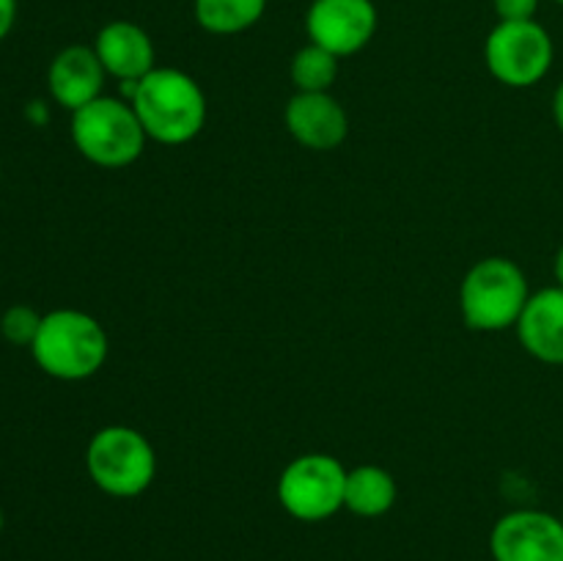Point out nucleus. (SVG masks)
Listing matches in <instances>:
<instances>
[{
	"label": "nucleus",
	"instance_id": "obj_6",
	"mask_svg": "<svg viewBox=\"0 0 563 561\" xmlns=\"http://www.w3.org/2000/svg\"><path fill=\"white\" fill-rule=\"evenodd\" d=\"M489 75L509 88H531L548 77L555 61V44L537 20L498 22L484 44Z\"/></svg>",
	"mask_w": 563,
	"mask_h": 561
},
{
	"label": "nucleus",
	"instance_id": "obj_1",
	"mask_svg": "<svg viewBox=\"0 0 563 561\" xmlns=\"http://www.w3.org/2000/svg\"><path fill=\"white\" fill-rule=\"evenodd\" d=\"M148 141L181 146L207 124V94L196 77L170 66H154L130 97Z\"/></svg>",
	"mask_w": 563,
	"mask_h": 561
},
{
	"label": "nucleus",
	"instance_id": "obj_20",
	"mask_svg": "<svg viewBox=\"0 0 563 561\" xmlns=\"http://www.w3.org/2000/svg\"><path fill=\"white\" fill-rule=\"evenodd\" d=\"M553 119H555V127H559V132L563 135V82L553 94Z\"/></svg>",
	"mask_w": 563,
	"mask_h": 561
},
{
	"label": "nucleus",
	"instance_id": "obj_3",
	"mask_svg": "<svg viewBox=\"0 0 563 561\" xmlns=\"http://www.w3.org/2000/svg\"><path fill=\"white\" fill-rule=\"evenodd\" d=\"M531 297L526 273L506 256H489L467 270L460 286V311L467 328L500 333L515 328Z\"/></svg>",
	"mask_w": 563,
	"mask_h": 561
},
{
	"label": "nucleus",
	"instance_id": "obj_8",
	"mask_svg": "<svg viewBox=\"0 0 563 561\" xmlns=\"http://www.w3.org/2000/svg\"><path fill=\"white\" fill-rule=\"evenodd\" d=\"M493 561H563V520L542 509H515L489 534Z\"/></svg>",
	"mask_w": 563,
	"mask_h": 561
},
{
	"label": "nucleus",
	"instance_id": "obj_13",
	"mask_svg": "<svg viewBox=\"0 0 563 561\" xmlns=\"http://www.w3.org/2000/svg\"><path fill=\"white\" fill-rule=\"evenodd\" d=\"M104 72L121 82H137L154 69V42L141 25L113 20L97 33L93 42Z\"/></svg>",
	"mask_w": 563,
	"mask_h": 561
},
{
	"label": "nucleus",
	"instance_id": "obj_18",
	"mask_svg": "<svg viewBox=\"0 0 563 561\" xmlns=\"http://www.w3.org/2000/svg\"><path fill=\"white\" fill-rule=\"evenodd\" d=\"M493 9L498 14V22L537 20L539 0H493Z\"/></svg>",
	"mask_w": 563,
	"mask_h": 561
},
{
	"label": "nucleus",
	"instance_id": "obj_4",
	"mask_svg": "<svg viewBox=\"0 0 563 561\" xmlns=\"http://www.w3.org/2000/svg\"><path fill=\"white\" fill-rule=\"evenodd\" d=\"M86 471L104 495L137 498L157 476V454L146 435L124 424H113L97 429L88 440Z\"/></svg>",
	"mask_w": 563,
	"mask_h": 561
},
{
	"label": "nucleus",
	"instance_id": "obj_22",
	"mask_svg": "<svg viewBox=\"0 0 563 561\" xmlns=\"http://www.w3.org/2000/svg\"><path fill=\"white\" fill-rule=\"evenodd\" d=\"M3 522H5L3 520V509H0V531H3Z\"/></svg>",
	"mask_w": 563,
	"mask_h": 561
},
{
	"label": "nucleus",
	"instance_id": "obj_16",
	"mask_svg": "<svg viewBox=\"0 0 563 561\" xmlns=\"http://www.w3.org/2000/svg\"><path fill=\"white\" fill-rule=\"evenodd\" d=\"M289 75L300 94H328L339 77V58L319 44H306L291 58Z\"/></svg>",
	"mask_w": 563,
	"mask_h": 561
},
{
	"label": "nucleus",
	"instance_id": "obj_14",
	"mask_svg": "<svg viewBox=\"0 0 563 561\" xmlns=\"http://www.w3.org/2000/svg\"><path fill=\"white\" fill-rule=\"evenodd\" d=\"M396 479L394 473L379 465H357L346 471L344 509L357 517H383L396 504Z\"/></svg>",
	"mask_w": 563,
	"mask_h": 561
},
{
	"label": "nucleus",
	"instance_id": "obj_5",
	"mask_svg": "<svg viewBox=\"0 0 563 561\" xmlns=\"http://www.w3.org/2000/svg\"><path fill=\"white\" fill-rule=\"evenodd\" d=\"M75 148L99 168H126L146 146V132L132 102L119 97H99L71 113Z\"/></svg>",
	"mask_w": 563,
	"mask_h": 561
},
{
	"label": "nucleus",
	"instance_id": "obj_19",
	"mask_svg": "<svg viewBox=\"0 0 563 561\" xmlns=\"http://www.w3.org/2000/svg\"><path fill=\"white\" fill-rule=\"evenodd\" d=\"M16 20V0H0V42L11 33Z\"/></svg>",
	"mask_w": 563,
	"mask_h": 561
},
{
	"label": "nucleus",
	"instance_id": "obj_15",
	"mask_svg": "<svg viewBox=\"0 0 563 561\" xmlns=\"http://www.w3.org/2000/svg\"><path fill=\"white\" fill-rule=\"evenodd\" d=\"M267 0H196L192 14L207 33L214 36H234L247 31L264 16Z\"/></svg>",
	"mask_w": 563,
	"mask_h": 561
},
{
	"label": "nucleus",
	"instance_id": "obj_10",
	"mask_svg": "<svg viewBox=\"0 0 563 561\" xmlns=\"http://www.w3.org/2000/svg\"><path fill=\"white\" fill-rule=\"evenodd\" d=\"M286 127L300 146L311 152L339 148L350 135V116L333 94H300L286 105Z\"/></svg>",
	"mask_w": 563,
	"mask_h": 561
},
{
	"label": "nucleus",
	"instance_id": "obj_25",
	"mask_svg": "<svg viewBox=\"0 0 563 561\" xmlns=\"http://www.w3.org/2000/svg\"><path fill=\"white\" fill-rule=\"evenodd\" d=\"M561 520H563V515H561Z\"/></svg>",
	"mask_w": 563,
	"mask_h": 561
},
{
	"label": "nucleus",
	"instance_id": "obj_2",
	"mask_svg": "<svg viewBox=\"0 0 563 561\" xmlns=\"http://www.w3.org/2000/svg\"><path fill=\"white\" fill-rule=\"evenodd\" d=\"M110 352L102 324L77 308H55L44 314L42 328L31 344V355L44 374L64 383L88 380L104 366Z\"/></svg>",
	"mask_w": 563,
	"mask_h": 561
},
{
	"label": "nucleus",
	"instance_id": "obj_24",
	"mask_svg": "<svg viewBox=\"0 0 563 561\" xmlns=\"http://www.w3.org/2000/svg\"><path fill=\"white\" fill-rule=\"evenodd\" d=\"M555 3H559V6H563V0H555Z\"/></svg>",
	"mask_w": 563,
	"mask_h": 561
},
{
	"label": "nucleus",
	"instance_id": "obj_7",
	"mask_svg": "<svg viewBox=\"0 0 563 561\" xmlns=\"http://www.w3.org/2000/svg\"><path fill=\"white\" fill-rule=\"evenodd\" d=\"M346 468L330 454L295 457L278 479V501L300 522H322L344 509Z\"/></svg>",
	"mask_w": 563,
	"mask_h": 561
},
{
	"label": "nucleus",
	"instance_id": "obj_17",
	"mask_svg": "<svg viewBox=\"0 0 563 561\" xmlns=\"http://www.w3.org/2000/svg\"><path fill=\"white\" fill-rule=\"evenodd\" d=\"M42 317L36 308L31 306H11L9 311L0 317V333L5 341L16 346H31L36 339L38 328H42Z\"/></svg>",
	"mask_w": 563,
	"mask_h": 561
},
{
	"label": "nucleus",
	"instance_id": "obj_12",
	"mask_svg": "<svg viewBox=\"0 0 563 561\" xmlns=\"http://www.w3.org/2000/svg\"><path fill=\"white\" fill-rule=\"evenodd\" d=\"M522 350L548 366H563V289L548 286L528 297L515 324Z\"/></svg>",
	"mask_w": 563,
	"mask_h": 561
},
{
	"label": "nucleus",
	"instance_id": "obj_9",
	"mask_svg": "<svg viewBox=\"0 0 563 561\" xmlns=\"http://www.w3.org/2000/svg\"><path fill=\"white\" fill-rule=\"evenodd\" d=\"M377 6L372 0H313L306 14L311 44L335 58H346L366 47L377 33Z\"/></svg>",
	"mask_w": 563,
	"mask_h": 561
},
{
	"label": "nucleus",
	"instance_id": "obj_11",
	"mask_svg": "<svg viewBox=\"0 0 563 561\" xmlns=\"http://www.w3.org/2000/svg\"><path fill=\"white\" fill-rule=\"evenodd\" d=\"M104 77L108 72H104L97 50L86 47V44H71V47L60 50L49 64L47 88L60 108L75 113L102 97Z\"/></svg>",
	"mask_w": 563,
	"mask_h": 561
},
{
	"label": "nucleus",
	"instance_id": "obj_23",
	"mask_svg": "<svg viewBox=\"0 0 563 561\" xmlns=\"http://www.w3.org/2000/svg\"><path fill=\"white\" fill-rule=\"evenodd\" d=\"M0 174H3V160H0Z\"/></svg>",
	"mask_w": 563,
	"mask_h": 561
},
{
	"label": "nucleus",
	"instance_id": "obj_21",
	"mask_svg": "<svg viewBox=\"0 0 563 561\" xmlns=\"http://www.w3.org/2000/svg\"><path fill=\"white\" fill-rule=\"evenodd\" d=\"M553 273H555V286H561V289H563V245L559 248V253H555Z\"/></svg>",
	"mask_w": 563,
	"mask_h": 561
}]
</instances>
